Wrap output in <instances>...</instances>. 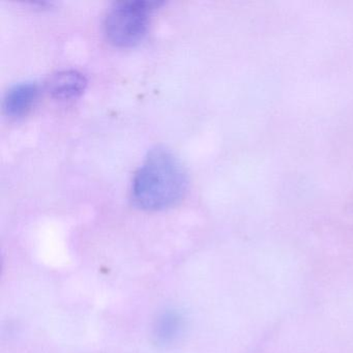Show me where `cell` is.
I'll return each instance as SVG.
<instances>
[{
	"instance_id": "obj_1",
	"label": "cell",
	"mask_w": 353,
	"mask_h": 353,
	"mask_svg": "<svg viewBox=\"0 0 353 353\" xmlns=\"http://www.w3.org/2000/svg\"><path fill=\"white\" fill-rule=\"evenodd\" d=\"M187 171L168 148L157 146L148 152L136 172L132 199L140 210H166L179 203L188 189Z\"/></svg>"
},
{
	"instance_id": "obj_2",
	"label": "cell",
	"mask_w": 353,
	"mask_h": 353,
	"mask_svg": "<svg viewBox=\"0 0 353 353\" xmlns=\"http://www.w3.org/2000/svg\"><path fill=\"white\" fill-rule=\"evenodd\" d=\"M162 1L129 0L113 5L105 17L104 30L115 46L132 47L143 40L150 28L152 13Z\"/></svg>"
},
{
	"instance_id": "obj_3",
	"label": "cell",
	"mask_w": 353,
	"mask_h": 353,
	"mask_svg": "<svg viewBox=\"0 0 353 353\" xmlns=\"http://www.w3.org/2000/svg\"><path fill=\"white\" fill-rule=\"evenodd\" d=\"M40 96V86L36 82H20L12 86L3 99V109L9 117L26 114Z\"/></svg>"
},
{
	"instance_id": "obj_4",
	"label": "cell",
	"mask_w": 353,
	"mask_h": 353,
	"mask_svg": "<svg viewBox=\"0 0 353 353\" xmlns=\"http://www.w3.org/2000/svg\"><path fill=\"white\" fill-rule=\"evenodd\" d=\"M88 80L85 76L76 70H65L54 74L47 82L48 92L54 98L68 99L77 98L85 90Z\"/></svg>"
},
{
	"instance_id": "obj_5",
	"label": "cell",
	"mask_w": 353,
	"mask_h": 353,
	"mask_svg": "<svg viewBox=\"0 0 353 353\" xmlns=\"http://www.w3.org/2000/svg\"><path fill=\"white\" fill-rule=\"evenodd\" d=\"M183 318L177 312L167 311L157 319L154 326V336L157 342L162 345L169 344L175 341L183 328Z\"/></svg>"
}]
</instances>
